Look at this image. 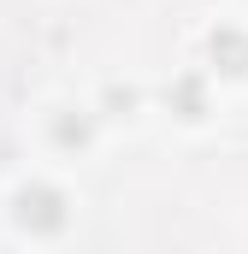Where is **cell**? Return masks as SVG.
Segmentation results:
<instances>
[{
	"label": "cell",
	"instance_id": "cell-3",
	"mask_svg": "<svg viewBox=\"0 0 248 254\" xmlns=\"http://www.w3.org/2000/svg\"><path fill=\"white\" fill-rule=\"evenodd\" d=\"M178 60L195 65V71H201L225 101H248V12L225 6V12L195 18Z\"/></svg>",
	"mask_w": 248,
	"mask_h": 254
},
{
	"label": "cell",
	"instance_id": "cell-2",
	"mask_svg": "<svg viewBox=\"0 0 248 254\" xmlns=\"http://www.w3.org/2000/svg\"><path fill=\"white\" fill-rule=\"evenodd\" d=\"M18 142H24V160H42V166H60V172H95L119 142L113 130L101 125L95 101L83 95V83H54V89H36L18 113Z\"/></svg>",
	"mask_w": 248,
	"mask_h": 254
},
{
	"label": "cell",
	"instance_id": "cell-4",
	"mask_svg": "<svg viewBox=\"0 0 248 254\" xmlns=\"http://www.w3.org/2000/svg\"><path fill=\"white\" fill-rule=\"evenodd\" d=\"M154 107H160V125L172 130V136H184V142L213 136V130L225 125V113H231V101H225L195 65H184V60L154 77Z\"/></svg>",
	"mask_w": 248,
	"mask_h": 254
},
{
	"label": "cell",
	"instance_id": "cell-1",
	"mask_svg": "<svg viewBox=\"0 0 248 254\" xmlns=\"http://www.w3.org/2000/svg\"><path fill=\"white\" fill-rule=\"evenodd\" d=\"M89 231V184L77 172L18 160L0 172V243L18 254H71Z\"/></svg>",
	"mask_w": 248,
	"mask_h": 254
},
{
	"label": "cell",
	"instance_id": "cell-5",
	"mask_svg": "<svg viewBox=\"0 0 248 254\" xmlns=\"http://www.w3.org/2000/svg\"><path fill=\"white\" fill-rule=\"evenodd\" d=\"M83 95L95 101L101 125L113 130V142H136L142 130L160 125V107H154V77L148 71H95L83 83Z\"/></svg>",
	"mask_w": 248,
	"mask_h": 254
}]
</instances>
